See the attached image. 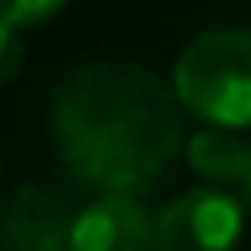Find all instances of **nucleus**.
I'll list each match as a JSON object with an SVG mask.
<instances>
[{"label":"nucleus","mask_w":251,"mask_h":251,"mask_svg":"<svg viewBox=\"0 0 251 251\" xmlns=\"http://www.w3.org/2000/svg\"><path fill=\"white\" fill-rule=\"evenodd\" d=\"M63 168L97 193L151 188L184 151V117L147 67L126 59L75 63L50 100Z\"/></svg>","instance_id":"obj_1"},{"label":"nucleus","mask_w":251,"mask_h":251,"mask_svg":"<svg viewBox=\"0 0 251 251\" xmlns=\"http://www.w3.org/2000/svg\"><path fill=\"white\" fill-rule=\"evenodd\" d=\"M172 100L180 113L218 130L251 122V38L247 29H205L172 63Z\"/></svg>","instance_id":"obj_2"},{"label":"nucleus","mask_w":251,"mask_h":251,"mask_svg":"<svg viewBox=\"0 0 251 251\" xmlns=\"http://www.w3.org/2000/svg\"><path fill=\"white\" fill-rule=\"evenodd\" d=\"M243 197L226 188H188L155 218V251H239Z\"/></svg>","instance_id":"obj_3"},{"label":"nucleus","mask_w":251,"mask_h":251,"mask_svg":"<svg viewBox=\"0 0 251 251\" xmlns=\"http://www.w3.org/2000/svg\"><path fill=\"white\" fill-rule=\"evenodd\" d=\"M63 251H155V218L130 193H100L72 214Z\"/></svg>","instance_id":"obj_4"},{"label":"nucleus","mask_w":251,"mask_h":251,"mask_svg":"<svg viewBox=\"0 0 251 251\" xmlns=\"http://www.w3.org/2000/svg\"><path fill=\"white\" fill-rule=\"evenodd\" d=\"M188 168L197 172L209 188H226V193H239L247 197L251 188V147L239 130H218V126H201L184 138Z\"/></svg>","instance_id":"obj_5"},{"label":"nucleus","mask_w":251,"mask_h":251,"mask_svg":"<svg viewBox=\"0 0 251 251\" xmlns=\"http://www.w3.org/2000/svg\"><path fill=\"white\" fill-rule=\"evenodd\" d=\"M72 214L59 201L42 197L38 188H25V197L13 201L4 214V243L9 251H63Z\"/></svg>","instance_id":"obj_6"},{"label":"nucleus","mask_w":251,"mask_h":251,"mask_svg":"<svg viewBox=\"0 0 251 251\" xmlns=\"http://www.w3.org/2000/svg\"><path fill=\"white\" fill-rule=\"evenodd\" d=\"M63 9H67V0H0V21L21 34V29H38L54 21Z\"/></svg>","instance_id":"obj_7"},{"label":"nucleus","mask_w":251,"mask_h":251,"mask_svg":"<svg viewBox=\"0 0 251 251\" xmlns=\"http://www.w3.org/2000/svg\"><path fill=\"white\" fill-rule=\"evenodd\" d=\"M21 63H25V42H21V34L13 25L0 21V88H9L21 75Z\"/></svg>","instance_id":"obj_8"}]
</instances>
